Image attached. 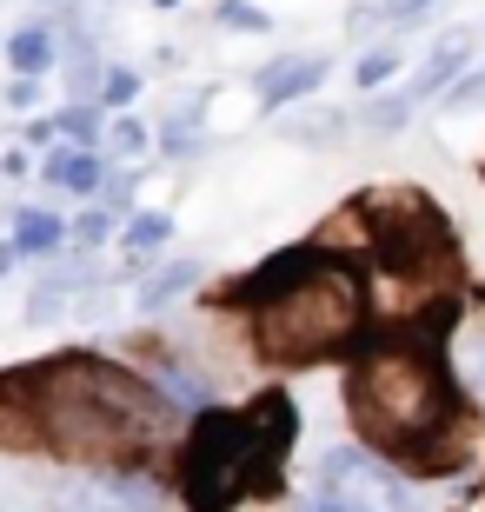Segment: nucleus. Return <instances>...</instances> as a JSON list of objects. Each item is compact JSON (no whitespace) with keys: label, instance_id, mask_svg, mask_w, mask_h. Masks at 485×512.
<instances>
[{"label":"nucleus","instance_id":"17","mask_svg":"<svg viewBox=\"0 0 485 512\" xmlns=\"http://www.w3.org/2000/svg\"><path fill=\"white\" fill-rule=\"evenodd\" d=\"M452 380H459L466 399L485 406V326H466V333H459V346H452Z\"/></svg>","mask_w":485,"mask_h":512},{"label":"nucleus","instance_id":"6","mask_svg":"<svg viewBox=\"0 0 485 512\" xmlns=\"http://www.w3.org/2000/svg\"><path fill=\"white\" fill-rule=\"evenodd\" d=\"M306 512H419V493H412L379 453H366V446H333V453H319Z\"/></svg>","mask_w":485,"mask_h":512},{"label":"nucleus","instance_id":"26","mask_svg":"<svg viewBox=\"0 0 485 512\" xmlns=\"http://www.w3.org/2000/svg\"><path fill=\"white\" fill-rule=\"evenodd\" d=\"M7 107H14V114H34V107H40V74H14V87H7Z\"/></svg>","mask_w":485,"mask_h":512},{"label":"nucleus","instance_id":"12","mask_svg":"<svg viewBox=\"0 0 485 512\" xmlns=\"http://www.w3.org/2000/svg\"><path fill=\"white\" fill-rule=\"evenodd\" d=\"M200 286V260H160L140 273V286H133V300H140V313H167L180 293H193Z\"/></svg>","mask_w":485,"mask_h":512},{"label":"nucleus","instance_id":"13","mask_svg":"<svg viewBox=\"0 0 485 512\" xmlns=\"http://www.w3.org/2000/svg\"><path fill=\"white\" fill-rule=\"evenodd\" d=\"M147 380L160 386L180 413H206V406H213V380H206L200 366H187V360H147Z\"/></svg>","mask_w":485,"mask_h":512},{"label":"nucleus","instance_id":"15","mask_svg":"<svg viewBox=\"0 0 485 512\" xmlns=\"http://www.w3.org/2000/svg\"><path fill=\"white\" fill-rule=\"evenodd\" d=\"M7 60H14V74H54L60 67V34L47 27V20H34V27H20L14 40H7Z\"/></svg>","mask_w":485,"mask_h":512},{"label":"nucleus","instance_id":"18","mask_svg":"<svg viewBox=\"0 0 485 512\" xmlns=\"http://www.w3.org/2000/svg\"><path fill=\"white\" fill-rule=\"evenodd\" d=\"M120 240H127L133 260H147V253H160L173 240V220H167V213H133L127 227H120Z\"/></svg>","mask_w":485,"mask_h":512},{"label":"nucleus","instance_id":"8","mask_svg":"<svg viewBox=\"0 0 485 512\" xmlns=\"http://www.w3.org/2000/svg\"><path fill=\"white\" fill-rule=\"evenodd\" d=\"M326 74H333L326 54H280V60H266L260 74H253V94H260V107H299L306 94H319Z\"/></svg>","mask_w":485,"mask_h":512},{"label":"nucleus","instance_id":"25","mask_svg":"<svg viewBox=\"0 0 485 512\" xmlns=\"http://www.w3.org/2000/svg\"><path fill=\"white\" fill-rule=\"evenodd\" d=\"M220 27H233V34H266L273 20H266L260 7H246V0H220Z\"/></svg>","mask_w":485,"mask_h":512},{"label":"nucleus","instance_id":"23","mask_svg":"<svg viewBox=\"0 0 485 512\" xmlns=\"http://www.w3.org/2000/svg\"><path fill=\"white\" fill-rule=\"evenodd\" d=\"M147 147H153V133L140 127V120L120 114V120L107 127V153H120V160H133V153H147Z\"/></svg>","mask_w":485,"mask_h":512},{"label":"nucleus","instance_id":"4","mask_svg":"<svg viewBox=\"0 0 485 512\" xmlns=\"http://www.w3.org/2000/svg\"><path fill=\"white\" fill-rule=\"evenodd\" d=\"M293 453V406L280 393L253 399L246 413L206 406L180 446V493L193 512H233L240 499L273 493Z\"/></svg>","mask_w":485,"mask_h":512},{"label":"nucleus","instance_id":"2","mask_svg":"<svg viewBox=\"0 0 485 512\" xmlns=\"http://www.w3.org/2000/svg\"><path fill=\"white\" fill-rule=\"evenodd\" d=\"M346 406H353L366 446L386 459H406L419 473L459 459V380L446 360L419 340H386L353 360L346 380Z\"/></svg>","mask_w":485,"mask_h":512},{"label":"nucleus","instance_id":"30","mask_svg":"<svg viewBox=\"0 0 485 512\" xmlns=\"http://www.w3.org/2000/svg\"><path fill=\"white\" fill-rule=\"evenodd\" d=\"M153 7H180V0H153Z\"/></svg>","mask_w":485,"mask_h":512},{"label":"nucleus","instance_id":"24","mask_svg":"<svg viewBox=\"0 0 485 512\" xmlns=\"http://www.w3.org/2000/svg\"><path fill=\"white\" fill-rule=\"evenodd\" d=\"M339 127H346V120H339V114H319V107H313V114L286 120V140H299V147H306V140H333Z\"/></svg>","mask_w":485,"mask_h":512},{"label":"nucleus","instance_id":"29","mask_svg":"<svg viewBox=\"0 0 485 512\" xmlns=\"http://www.w3.org/2000/svg\"><path fill=\"white\" fill-rule=\"evenodd\" d=\"M20 260H27V253H20V247H14V240H0V273H14V266H20Z\"/></svg>","mask_w":485,"mask_h":512},{"label":"nucleus","instance_id":"10","mask_svg":"<svg viewBox=\"0 0 485 512\" xmlns=\"http://www.w3.org/2000/svg\"><path fill=\"white\" fill-rule=\"evenodd\" d=\"M27 140L34 147H107V120H100V100H67L60 114H40L34 127H27Z\"/></svg>","mask_w":485,"mask_h":512},{"label":"nucleus","instance_id":"7","mask_svg":"<svg viewBox=\"0 0 485 512\" xmlns=\"http://www.w3.org/2000/svg\"><path fill=\"white\" fill-rule=\"evenodd\" d=\"M47 512H160V486L140 466H94L60 479L47 493Z\"/></svg>","mask_w":485,"mask_h":512},{"label":"nucleus","instance_id":"21","mask_svg":"<svg viewBox=\"0 0 485 512\" xmlns=\"http://www.w3.org/2000/svg\"><path fill=\"white\" fill-rule=\"evenodd\" d=\"M446 107H452V114H472V107H485V60H479V67H466V74L446 87Z\"/></svg>","mask_w":485,"mask_h":512},{"label":"nucleus","instance_id":"9","mask_svg":"<svg viewBox=\"0 0 485 512\" xmlns=\"http://www.w3.org/2000/svg\"><path fill=\"white\" fill-rule=\"evenodd\" d=\"M107 160H113L107 147H54L40 160V180L54 193H94L100 200V187H107V173H113Z\"/></svg>","mask_w":485,"mask_h":512},{"label":"nucleus","instance_id":"3","mask_svg":"<svg viewBox=\"0 0 485 512\" xmlns=\"http://www.w3.org/2000/svg\"><path fill=\"white\" fill-rule=\"evenodd\" d=\"M233 300H246L253 346L273 366L339 360L366 333V280L326 253H280L266 273H246Z\"/></svg>","mask_w":485,"mask_h":512},{"label":"nucleus","instance_id":"16","mask_svg":"<svg viewBox=\"0 0 485 512\" xmlns=\"http://www.w3.org/2000/svg\"><path fill=\"white\" fill-rule=\"evenodd\" d=\"M412 114H419V100H412L406 87H379V94H366V107H359V127L366 133H399Z\"/></svg>","mask_w":485,"mask_h":512},{"label":"nucleus","instance_id":"14","mask_svg":"<svg viewBox=\"0 0 485 512\" xmlns=\"http://www.w3.org/2000/svg\"><path fill=\"white\" fill-rule=\"evenodd\" d=\"M27 260H47V253H60L67 247V220L60 213H47V207H20L14 213V233H7Z\"/></svg>","mask_w":485,"mask_h":512},{"label":"nucleus","instance_id":"19","mask_svg":"<svg viewBox=\"0 0 485 512\" xmlns=\"http://www.w3.org/2000/svg\"><path fill=\"white\" fill-rule=\"evenodd\" d=\"M113 233H120V213L94 207V213H80L74 227H67V247H74V253H94V247H107Z\"/></svg>","mask_w":485,"mask_h":512},{"label":"nucleus","instance_id":"22","mask_svg":"<svg viewBox=\"0 0 485 512\" xmlns=\"http://www.w3.org/2000/svg\"><path fill=\"white\" fill-rule=\"evenodd\" d=\"M133 100H140V74H133V67H107V80H100V107L120 114V107H133Z\"/></svg>","mask_w":485,"mask_h":512},{"label":"nucleus","instance_id":"1","mask_svg":"<svg viewBox=\"0 0 485 512\" xmlns=\"http://www.w3.org/2000/svg\"><path fill=\"white\" fill-rule=\"evenodd\" d=\"M0 393L27 406L47 446H60L67 459H94V466H140L180 419V406L147 373L100 360V353L40 360L14 380H0Z\"/></svg>","mask_w":485,"mask_h":512},{"label":"nucleus","instance_id":"5","mask_svg":"<svg viewBox=\"0 0 485 512\" xmlns=\"http://www.w3.org/2000/svg\"><path fill=\"white\" fill-rule=\"evenodd\" d=\"M373 253L386 273H399V280H439V273H452V260H459V240H452L446 213L432 207L426 193L419 200H392V207H373Z\"/></svg>","mask_w":485,"mask_h":512},{"label":"nucleus","instance_id":"20","mask_svg":"<svg viewBox=\"0 0 485 512\" xmlns=\"http://www.w3.org/2000/svg\"><path fill=\"white\" fill-rule=\"evenodd\" d=\"M392 74H399V47H373V54H359L353 87H359V94H379V87H386Z\"/></svg>","mask_w":485,"mask_h":512},{"label":"nucleus","instance_id":"11","mask_svg":"<svg viewBox=\"0 0 485 512\" xmlns=\"http://www.w3.org/2000/svg\"><path fill=\"white\" fill-rule=\"evenodd\" d=\"M472 67V27H452V34H439L432 40V54L419 60V74L406 80V94L412 100H432V94H446L452 80Z\"/></svg>","mask_w":485,"mask_h":512},{"label":"nucleus","instance_id":"28","mask_svg":"<svg viewBox=\"0 0 485 512\" xmlns=\"http://www.w3.org/2000/svg\"><path fill=\"white\" fill-rule=\"evenodd\" d=\"M426 7H432V0H379V7H373V20H419Z\"/></svg>","mask_w":485,"mask_h":512},{"label":"nucleus","instance_id":"27","mask_svg":"<svg viewBox=\"0 0 485 512\" xmlns=\"http://www.w3.org/2000/svg\"><path fill=\"white\" fill-rule=\"evenodd\" d=\"M133 187H140L133 173H107V187H100V207H107V213H120V207L133 200Z\"/></svg>","mask_w":485,"mask_h":512}]
</instances>
